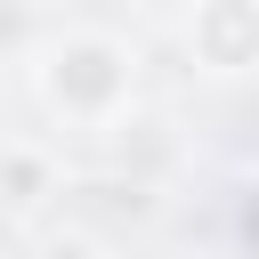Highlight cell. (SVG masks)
Here are the masks:
<instances>
[{"label":"cell","mask_w":259,"mask_h":259,"mask_svg":"<svg viewBox=\"0 0 259 259\" xmlns=\"http://www.w3.org/2000/svg\"><path fill=\"white\" fill-rule=\"evenodd\" d=\"M130 81H138V57H130L113 32H65V40H49L40 65H32L40 105H49L57 121H73V130H121Z\"/></svg>","instance_id":"1"},{"label":"cell","mask_w":259,"mask_h":259,"mask_svg":"<svg viewBox=\"0 0 259 259\" xmlns=\"http://www.w3.org/2000/svg\"><path fill=\"white\" fill-rule=\"evenodd\" d=\"M194 57L210 73H251V57H259V0H194Z\"/></svg>","instance_id":"2"},{"label":"cell","mask_w":259,"mask_h":259,"mask_svg":"<svg viewBox=\"0 0 259 259\" xmlns=\"http://www.w3.org/2000/svg\"><path fill=\"white\" fill-rule=\"evenodd\" d=\"M40 178H49V162H40V154H8V186H16L8 202H32V194H40Z\"/></svg>","instance_id":"3"},{"label":"cell","mask_w":259,"mask_h":259,"mask_svg":"<svg viewBox=\"0 0 259 259\" xmlns=\"http://www.w3.org/2000/svg\"><path fill=\"white\" fill-rule=\"evenodd\" d=\"M32 40V0H0V49H24Z\"/></svg>","instance_id":"4"},{"label":"cell","mask_w":259,"mask_h":259,"mask_svg":"<svg viewBox=\"0 0 259 259\" xmlns=\"http://www.w3.org/2000/svg\"><path fill=\"white\" fill-rule=\"evenodd\" d=\"M40 259H97V243H89V235H49Z\"/></svg>","instance_id":"5"}]
</instances>
